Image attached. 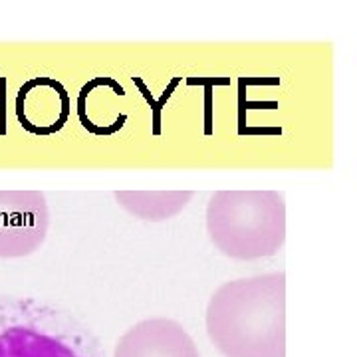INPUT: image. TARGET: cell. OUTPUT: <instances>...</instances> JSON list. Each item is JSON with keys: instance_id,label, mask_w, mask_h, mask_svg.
<instances>
[{"instance_id": "cell-1", "label": "cell", "mask_w": 357, "mask_h": 357, "mask_svg": "<svg viewBox=\"0 0 357 357\" xmlns=\"http://www.w3.org/2000/svg\"><path fill=\"white\" fill-rule=\"evenodd\" d=\"M204 328L222 357H286V274L225 282L206 304Z\"/></svg>"}, {"instance_id": "cell-2", "label": "cell", "mask_w": 357, "mask_h": 357, "mask_svg": "<svg viewBox=\"0 0 357 357\" xmlns=\"http://www.w3.org/2000/svg\"><path fill=\"white\" fill-rule=\"evenodd\" d=\"M0 357H105V351L70 310L0 294Z\"/></svg>"}, {"instance_id": "cell-3", "label": "cell", "mask_w": 357, "mask_h": 357, "mask_svg": "<svg viewBox=\"0 0 357 357\" xmlns=\"http://www.w3.org/2000/svg\"><path fill=\"white\" fill-rule=\"evenodd\" d=\"M206 234L234 260L272 258L286 243V201L278 191H217L206 203Z\"/></svg>"}, {"instance_id": "cell-4", "label": "cell", "mask_w": 357, "mask_h": 357, "mask_svg": "<svg viewBox=\"0 0 357 357\" xmlns=\"http://www.w3.org/2000/svg\"><path fill=\"white\" fill-rule=\"evenodd\" d=\"M50 230L46 195L0 191V258H24L44 244Z\"/></svg>"}, {"instance_id": "cell-5", "label": "cell", "mask_w": 357, "mask_h": 357, "mask_svg": "<svg viewBox=\"0 0 357 357\" xmlns=\"http://www.w3.org/2000/svg\"><path fill=\"white\" fill-rule=\"evenodd\" d=\"M112 357H201V351L183 324L157 316L121 333Z\"/></svg>"}, {"instance_id": "cell-6", "label": "cell", "mask_w": 357, "mask_h": 357, "mask_svg": "<svg viewBox=\"0 0 357 357\" xmlns=\"http://www.w3.org/2000/svg\"><path fill=\"white\" fill-rule=\"evenodd\" d=\"M195 191H115L114 199L129 217L145 222H165L183 213Z\"/></svg>"}]
</instances>
